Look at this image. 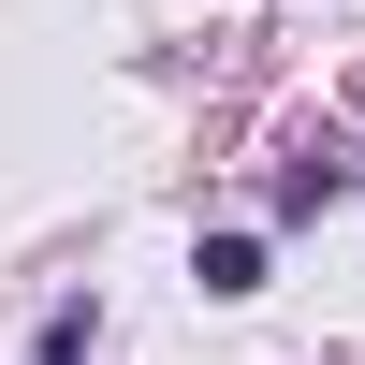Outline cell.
I'll list each match as a JSON object with an SVG mask.
<instances>
[{
	"instance_id": "7a4b0ae2",
	"label": "cell",
	"mask_w": 365,
	"mask_h": 365,
	"mask_svg": "<svg viewBox=\"0 0 365 365\" xmlns=\"http://www.w3.org/2000/svg\"><path fill=\"white\" fill-rule=\"evenodd\" d=\"M44 365H88V307H58V322H44Z\"/></svg>"
},
{
	"instance_id": "6da1fadb",
	"label": "cell",
	"mask_w": 365,
	"mask_h": 365,
	"mask_svg": "<svg viewBox=\"0 0 365 365\" xmlns=\"http://www.w3.org/2000/svg\"><path fill=\"white\" fill-rule=\"evenodd\" d=\"M190 278L220 292V307H234V292H263V234H205V249H190Z\"/></svg>"
}]
</instances>
